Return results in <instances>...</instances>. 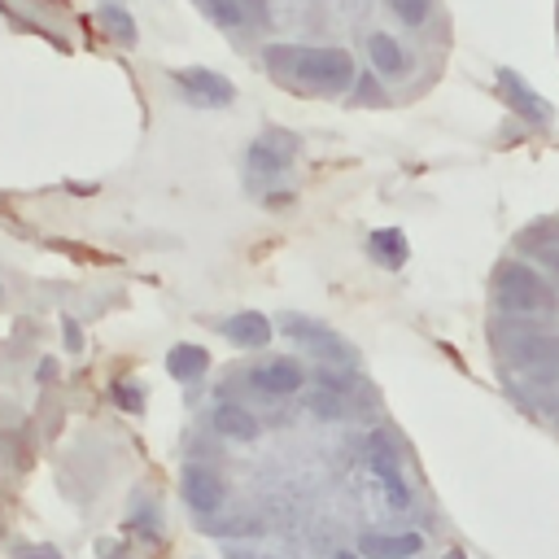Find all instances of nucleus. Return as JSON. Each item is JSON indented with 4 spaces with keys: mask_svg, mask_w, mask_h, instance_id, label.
I'll return each mask as SVG.
<instances>
[{
    "mask_svg": "<svg viewBox=\"0 0 559 559\" xmlns=\"http://www.w3.org/2000/svg\"><path fill=\"white\" fill-rule=\"evenodd\" d=\"M114 397H118V402H122L127 411H140V406H144V393H140V389H135L131 380H127V384L118 380V389H114Z\"/></svg>",
    "mask_w": 559,
    "mask_h": 559,
    "instance_id": "412c9836",
    "label": "nucleus"
},
{
    "mask_svg": "<svg viewBox=\"0 0 559 559\" xmlns=\"http://www.w3.org/2000/svg\"><path fill=\"white\" fill-rule=\"evenodd\" d=\"M389 9L406 22V26H424L432 13V0H389Z\"/></svg>",
    "mask_w": 559,
    "mask_h": 559,
    "instance_id": "6ab92c4d",
    "label": "nucleus"
},
{
    "mask_svg": "<svg viewBox=\"0 0 559 559\" xmlns=\"http://www.w3.org/2000/svg\"><path fill=\"white\" fill-rule=\"evenodd\" d=\"M493 306L511 319H537L559 310V293L550 288V280H542V271L511 258V262H498L493 271Z\"/></svg>",
    "mask_w": 559,
    "mask_h": 559,
    "instance_id": "f03ea898",
    "label": "nucleus"
},
{
    "mask_svg": "<svg viewBox=\"0 0 559 559\" xmlns=\"http://www.w3.org/2000/svg\"><path fill=\"white\" fill-rule=\"evenodd\" d=\"M498 92L507 96V105L520 114V118H528V122H550L555 118V109H550V100L542 96V92H533L515 70H498Z\"/></svg>",
    "mask_w": 559,
    "mask_h": 559,
    "instance_id": "0eeeda50",
    "label": "nucleus"
},
{
    "mask_svg": "<svg viewBox=\"0 0 559 559\" xmlns=\"http://www.w3.org/2000/svg\"><path fill=\"white\" fill-rule=\"evenodd\" d=\"M100 26H105L114 39L135 44V22H131V13H127V9H118L114 0H100Z\"/></svg>",
    "mask_w": 559,
    "mask_h": 559,
    "instance_id": "f3484780",
    "label": "nucleus"
},
{
    "mask_svg": "<svg viewBox=\"0 0 559 559\" xmlns=\"http://www.w3.org/2000/svg\"><path fill=\"white\" fill-rule=\"evenodd\" d=\"M507 358L524 376L550 380V376H559V332H515L507 341Z\"/></svg>",
    "mask_w": 559,
    "mask_h": 559,
    "instance_id": "7ed1b4c3",
    "label": "nucleus"
},
{
    "mask_svg": "<svg viewBox=\"0 0 559 559\" xmlns=\"http://www.w3.org/2000/svg\"><path fill=\"white\" fill-rule=\"evenodd\" d=\"M175 83H179V87L192 96V105H205V109L231 105V96H236V87H231L223 74L205 70V66H188V70H175Z\"/></svg>",
    "mask_w": 559,
    "mask_h": 559,
    "instance_id": "39448f33",
    "label": "nucleus"
},
{
    "mask_svg": "<svg viewBox=\"0 0 559 559\" xmlns=\"http://www.w3.org/2000/svg\"><path fill=\"white\" fill-rule=\"evenodd\" d=\"M419 546H424L419 533H362L358 537L362 559H411Z\"/></svg>",
    "mask_w": 559,
    "mask_h": 559,
    "instance_id": "9b49d317",
    "label": "nucleus"
},
{
    "mask_svg": "<svg viewBox=\"0 0 559 559\" xmlns=\"http://www.w3.org/2000/svg\"><path fill=\"white\" fill-rule=\"evenodd\" d=\"M310 411L323 415V419H341V415H345V406H341L336 397H328V393H323V397H310Z\"/></svg>",
    "mask_w": 559,
    "mask_h": 559,
    "instance_id": "4be33fe9",
    "label": "nucleus"
},
{
    "mask_svg": "<svg viewBox=\"0 0 559 559\" xmlns=\"http://www.w3.org/2000/svg\"><path fill=\"white\" fill-rule=\"evenodd\" d=\"M280 328H284V336H293L301 349H310V354H319V358L354 362V345H349L345 336H336L332 328H323L319 319H310V314H284Z\"/></svg>",
    "mask_w": 559,
    "mask_h": 559,
    "instance_id": "20e7f679",
    "label": "nucleus"
},
{
    "mask_svg": "<svg viewBox=\"0 0 559 559\" xmlns=\"http://www.w3.org/2000/svg\"><path fill=\"white\" fill-rule=\"evenodd\" d=\"M183 498H188V507L201 511V515L218 511V502H223V476H218L214 467H205V463H192V467L183 472Z\"/></svg>",
    "mask_w": 559,
    "mask_h": 559,
    "instance_id": "6e6552de",
    "label": "nucleus"
},
{
    "mask_svg": "<svg viewBox=\"0 0 559 559\" xmlns=\"http://www.w3.org/2000/svg\"><path fill=\"white\" fill-rule=\"evenodd\" d=\"M26 559H57L52 550H35V555H26Z\"/></svg>",
    "mask_w": 559,
    "mask_h": 559,
    "instance_id": "b1692460",
    "label": "nucleus"
},
{
    "mask_svg": "<svg viewBox=\"0 0 559 559\" xmlns=\"http://www.w3.org/2000/svg\"><path fill=\"white\" fill-rule=\"evenodd\" d=\"M197 9H201L214 26H245V22H249L245 9H240V0H197Z\"/></svg>",
    "mask_w": 559,
    "mask_h": 559,
    "instance_id": "a211bd4d",
    "label": "nucleus"
},
{
    "mask_svg": "<svg viewBox=\"0 0 559 559\" xmlns=\"http://www.w3.org/2000/svg\"><path fill=\"white\" fill-rule=\"evenodd\" d=\"M293 153H297V140H293L288 131H266V135H258L253 148H249V170L275 179V175H284V170L293 166Z\"/></svg>",
    "mask_w": 559,
    "mask_h": 559,
    "instance_id": "423d86ee",
    "label": "nucleus"
},
{
    "mask_svg": "<svg viewBox=\"0 0 559 559\" xmlns=\"http://www.w3.org/2000/svg\"><path fill=\"white\" fill-rule=\"evenodd\" d=\"M367 249H371V253H376L384 266H402V262H406V236H402V231H393V227L371 231Z\"/></svg>",
    "mask_w": 559,
    "mask_h": 559,
    "instance_id": "dca6fc26",
    "label": "nucleus"
},
{
    "mask_svg": "<svg viewBox=\"0 0 559 559\" xmlns=\"http://www.w3.org/2000/svg\"><path fill=\"white\" fill-rule=\"evenodd\" d=\"M253 384L271 397H284V393H297L301 389V367L293 358H266L253 367Z\"/></svg>",
    "mask_w": 559,
    "mask_h": 559,
    "instance_id": "f8f14e48",
    "label": "nucleus"
},
{
    "mask_svg": "<svg viewBox=\"0 0 559 559\" xmlns=\"http://www.w3.org/2000/svg\"><path fill=\"white\" fill-rule=\"evenodd\" d=\"M445 559H463V555H459V550H450V555H445Z\"/></svg>",
    "mask_w": 559,
    "mask_h": 559,
    "instance_id": "393cba45",
    "label": "nucleus"
},
{
    "mask_svg": "<svg viewBox=\"0 0 559 559\" xmlns=\"http://www.w3.org/2000/svg\"><path fill=\"white\" fill-rule=\"evenodd\" d=\"M223 336L236 341V345H245V349H262V345L271 341V323H266V314H258V310H240V314H231V319L223 323Z\"/></svg>",
    "mask_w": 559,
    "mask_h": 559,
    "instance_id": "ddd939ff",
    "label": "nucleus"
},
{
    "mask_svg": "<svg viewBox=\"0 0 559 559\" xmlns=\"http://www.w3.org/2000/svg\"><path fill=\"white\" fill-rule=\"evenodd\" d=\"M210 419H214V432L227 437V441H253L258 437V419L236 402H218Z\"/></svg>",
    "mask_w": 559,
    "mask_h": 559,
    "instance_id": "4468645a",
    "label": "nucleus"
},
{
    "mask_svg": "<svg viewBox=\"0 0 559 559\" xmlns=\"http://www.w3.org/2000/svg\"><path fill=\"white\" fill-rule=\"evenodd\" d=\"M520 249L528 258H537L546 271L559 275V218H542V223H528L520 231Z\"/></svg>",
    "mask_w": 559,
    "mask_h": 559,
    "instance_id": "9d476101",
    "label": "nucleus"
},
{
    "mask_svg": "<svg viewBox=\"0 0 559 559\" xmlns=\"http://www.w3.org/2000/svg\"><path fill=\"white\" fill-rule=\"evenodd\" d=\"M336 559H358V555H349V550H345V555H336Z\"/></svg>",
    "mask_w": 559,
    "mask_h": 559,
    "instance_id": "a878e982",
    "label": "nucleus"
},
{
    "mask_svg": "<svg viewBox=\"0 0 559 559\" xmlns=\"http://www.w3.org/2000/svg\"><path fill=\"white\" fill-rule=\"evenodd\" d=\"M354 100H371V105H384V92H380V83H376L371 74H358V79H354Z\"/></svg>",
    "mask_w": 559,
    "mask_h": 559,
    "instance_id": "aec40b11",
    "label": "nucleus"
},
{
    "mask_svg": "<svg viewBox=\"0 0 559 559\" xmlns=\"http://www.w3.org/2000/svg\"><path fill=\"white\" fill-rule=\"evenodd\" d=\"M205 367H210V354L201 345H175L166 354V371L175 380H197V376H205Z\"/></svg>",
    "mask_w": 559,
    "mask_h": 559,
    "instance_id": "2eb2a0df",
    "label": "nucleus"
},
{
    "mask_svg": "<svg viewBox=\"0 0 559 559\" xmlns=\"http://www.w3.org/2000/svg\"><path fill=\"white\" fill-rule=\"evenodd\" d=\"M262 61L275 79L319 92H345L358 79L354 57L345 48H323V44H266Z\"/></svg>",
    "mask_w": 559,
    "mask_h": 559,
    "instance_id": "f257e3e1",
    "label": "nucleus"
},
{
    "mask_svg": "<svg viewBox=\"0 0 559 559\" xmlns=\"http://www.w3.org/2000/svg\"><path fill=\"white\" fill-rule=\"evenodd\" d=\"M240 9H245V17H249V22L266 17V0H240Z\"/></svg>",
    "mask_w": 559,
    "mask_h": 559,
    "instance_id": "5701e85b",
    "label": "nucleus"
},
{
    "mask_svg": "<svg viewBox=\"0 0 559 559\" xmlns=\"http://www.w3.org/2000/svg\"><path fill=\"white\" fill-rule=\"evenodd\" d=\"M367 57H371V70H376L384 83H397V79H406V70H411L402 44H397L393 35H384V31H371V35H367Z\"/></svg>",
    "mask_w": 559,
    "mask_h": 559,
    "instance_id": "1a4fd4ad",
    "label": "nucleus"
}]
</instances>
